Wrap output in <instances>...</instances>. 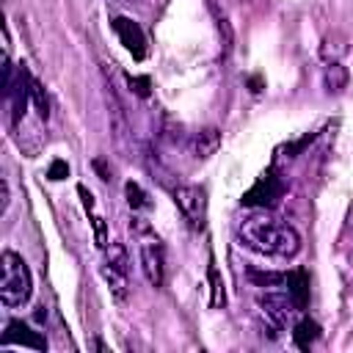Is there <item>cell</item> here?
I'll return each instance as SVG.
<instances>
[{"mask_svg":"<svg viewBox=\"0 0 353 353\" xmlns=\"http://www.w3.org/2000/svg\"><path fill=\"white\" fill-rule=\"evenodd\" d=\"M124 3H135V0H124Z\"/></svg>","mask_w":353,"mask_h":353,"instance_id":"obj_19","label":"cell"},{"mask_svg":"<svg viewBox=\"0 0 353 353\" xmlns=\"http://www.w3.org/2000/svg\"><path fill=\"white\" fill-rule=\"evenodd\" d=\"M218 146H221V130H215V127H207V130H201V132L193 138V154H196L199 160L212 157V154L218 152Z\"/></svg>","mask_w":353,"mask_h":353,"instance_id":"obj_9","label":"cell"},{"mask_svg":"<svg viewBox=\"0 0 353 353\" xmlns=\"http://www.w3.org/2000/svg\"><path fill=\"white\" fill-rule=\"evenodd\" d=\"M110 25H113L116 36L121 39V44L130 50V55H132L135 61H141V58L146 55V36H143L141 25L132 22V19H127V17H116Z\"/></svg>","mask_w":353,"mask_h":353,"instance_id":"obj_6","label":"cell"},{"mask_svg":"<svg viewBox=\"0 0 353 353\" xmlns=\"http://www.w3.org/2000/svg\"><path fill=\"white\" fill-rule=\"evenodd\" d=\"M237 234H240L243 245H248L251 251L268 254V256H284L287 259V256H295L301 251L298 232L265 210L245 215L237 226Z\"/></svg>","mask_w":353,"mask_h":353,"instance_id":"obj_1","label":"cell"},{"mask_svg":"<svg viewBox=\"0 0 353 353\" xmlns=\"http://www.w3.org/2000/svg\"><path fill=\"white\" fill-rule=\"evenodd\" d=\"M0 301L6 306H22L33 292V279L25 259L14 251H3L0 256Z\"/></svg>","mask_w":353,"mask_h":353,"instance_id":"obj_2","label":"cell"},{"mask_svg":"<svg viewBox=\"0 0 353 353\" xmlns=\"http://www.w3.org/2000/svg\"><path fill=\"white\" fill-rule=\"evenodd\" d=\"M281 193H284V182L276 176V171H265L251 185V190L243 196V204L245 207H256V210H268L281 199Z\"/></svg>","mask_w":353,"mask_h":353,"instance_id":"obj_4","label":"cell"},{"mask_svg":"<svg viewBox=\"0 0 353 353\" xmlns=\"http://www.w3.org/2000/svg\"><path fill=\"white\" fill-rule=\"evenodd\" d=\"M110 268H119V270H127L130 273V256H127V248L121 243H110L108 245V259H105Z\"/></svg>","mask_w":353,"mask_h":353,"instance_id":"obj_15","label":"cell"},{"mask_svg":"<svg viewBox=\"0 0 353 353\" xmlns=\"http://www.w3.org/2000/svg\"><path fill=\"white\" fill-rule=\"evenodd\" d=\"M102 276H105V281H108V287H110V295L121 303L124 298H127V270H119V268H110L108 262L102 265Z\"/></svg>","mask_w":353,"mask_h":353,"instance_id":"obj_10","label":"cell"},{"mask_svg":"<svg viewBox=\"0 0 353 353\" xmlns=\"http://www.w3.org/2000/svg\"><path fill=\"white\" fill-rule=\"evenodd\" d=\"M317 336H320V325H317L314 320H309V317H303V320L295 325V331H292V339H295V345H298L301 350H309Z\"/></svg>","mask_w":353,"mask_h":353,"instance_id":"obj_11","label":"cell"},{"mask_svg":"<svg viewBox=\"0 0 353 353\" xmlns=\"http://www.w3.org/2000/svg\"><path fill=\"white\" fill-rule=\"evenodd\" d=\"M3 345H25V347H36V350H44L47 347V339L33 331L28 323L22 320H11L6 334H3Z\"/></svg>","mask_w":353,"mask_h":353,"instance_id":"obj_8","label":"cell"},{"mask_svg":"<svg viewBox=\"0 0 353 353\" xmlns=\"http://www.w3.org/2000/svg\"><path fill=\"white\" fill-rule=\"evenodd\" d=\"M141 268H143V276L149 279L152 287L163 284V248L157 240L141 243Z\"/></svg>","mask_w":353,"mask_h":353,"instance_id":"obj_7","label":"cell"},{"mask_svg":"<svg viewBox=\"0 0 353 353\" xmlns=\"http://www.w3.org/2000/svg\"><path fill=\"white\" fill-rule=\"evenodd\" d=\"M210 284H212V295H210V306H223L226 303V292H223V279L218 276V268H215V262L210 259Z\"/></svg>","mask_w":353,"mask_h":353,"instance_id":"obj_14","label":"cell"},{"mask_svg":"<svg viewBox=\"0 0 353 353\" xmlns=\"http://www.w3.org/2000/svg\"><path fill=\"white\" fill-rule=\"evenodd\" d=\"M174 201H176L179 212L185 215V221L193 229H204V223H207V193H204V188L179 185V188H174Z\"/></svg>","mask_w":353,"mask_h":353,"instance_id":"obj_3","label":"cell"},{"mask_svg":"<svg viewBox=\"0 0 353 353\" xmlns=\"http://www.w3.org/2000/svg\"><path fill=\"white\" fill-rule=\"evenodd\" d=\"M30 99H33V105H36L39 116H41V119H47V116H50V99H47L44 85H41L33 74H30Z\"/></svg>","mask_w":353,"mask_h":353,"instance_id":"obj_13","label":"cell"},{"mask_svg":"<svg viewBox=\"0 0 353 353\" xmlns=\"http://www.w3.org/2000/svg\"><path fill=\"white\" fill-rule=\"evenodd\" d=\"M347 85V69L342 63H328L325 66V88L328 91H342Z\"/></svg>","mask_w":353,"mask_h":353,"instance_id":"obj_12","label":"cell"},{"mask_svg":"<svg viewBox=\"0 0 353 353\" xmlns=\"http://www.w3.org/2000/svg\"><path fill=\"white\" fill-rule=\"evenodd\" d=\"M127 80H130V85H135V94H141V97L149 94V80H146V77H132V74H127Z\"/></svg>","mask_w":353,"mask_h":353,"instance_id":"obj_18","label":"cell"},{"mask_svg":"<svg viewBox=\"0 0 353 353\" xmlns=\"http://www.w3.org/2000/svg\"><path fill=\"white\" fill-rule=\"evenodd\" d=\"M124 193H127V204H130L132 210H146V207H149V199H146V193L141 190L138 182H127V185H124Z\"/></svg>","mask_w":353,"mask_h":353,"instance_id":"obj_16","label":"cell"},{"mask_svg":"<svg viewBox=\"0 0 353 353\" xmlns=\"http://www.w3.org/2000/svg\"><path fill=\"white\" fill-rule=\"evenodd\" d=\"M69 174V165L63 163V160H55L52 165H50V171H47V176L52 179V182H58V179H63Z\"/></svg>","mask_w":353,"mask_h":353,"instance_id":"obj_17","label":"cell"},{"mask_svg":"<svg viewBox=\"0 0 353 353\" xmlns=\"http://www.w3.org/2000/svg\"><path fill=\"white\" fill-rule=\"evenodd\" d=\"M259 306H262L265 317H268L276 328H284L287 320H290L295 312H301V306L295 303V298L290 295V290H287V292H268V295H262V298H259Z\"/></svg>","mask_w":353,"mask_h":353,"instance_id":"obj_5","label":"cell"}]
</instances>
